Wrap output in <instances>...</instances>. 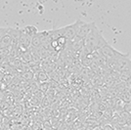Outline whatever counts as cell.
Masks as SVG:
<instances>
[{"instance_id":"cell-10","label":"cell","mask_w":131,"mask_h":130,"mask_svg":"<svg viewBox=\"0 0 131 130\" xmlns=\"http://www.w3.org/2000/svg\"><path fill=\"white\" fill-rule=\"evenodd\" d=\"M9 31V28H5V27H0V39L5 36L6 34Z\"/></svg>"},{"instance_id":"cell-2","label":"cell","mask_w":131,"mask_h":130,"mask_svg":"<svg viewBox=\"0 0 131 130\" xmlns=\"http://www.w3.org/2000/svg\"><path fill=\"white\" fill-rule=\"evenodd\" d=\"M79 25V20H77L71 25H68L59 28V33L62 37H64L68 42H71L74 38L77 37V27Z\"/></svg>"},{"instance_id":"cell-1","label":"cell","mask_w":131,"mask_h":130,"mask_svg":"<svg viewBox=\"0 0 131 130\" xmlns=\"http://www.w3.org/2000/svg\"><path fill=\"white\" fill-rule=\"evenodd\" d=\"M106 44H108V41L105 39L97 26H95L91 30V32L84 38V48L80 54L91 55L93 52L97 51Z\"/></svg>"},{"instance_id":"cell-11","label":"cell","mask_w":131,"mask_h":130,"mask_svg":"<svg viewBox=\"0 0 131 130\" xmlns=\"http://www.w3.org/2000/svg\"><path fill=\"white\" fill-rule=\"evenodd\" d=\"M129 71H130V73H131V68H130V69H129Z\"/></svg>"},{"instance_id":"cell-6","label":"cell","mask_w":131,"mask_h":130,"mask_svg":"<svg viewBox=\"0 0 131 130\" xmlns=\"http://www.w3.org/2000/svg\"><path fill=\"white\" fill-rule=\"evenodd\" d=\"M80 75H81L84 79L91 80L93 77L95 76V73H94L89 68H83L81 70V71H80Z\"/></svg>"},{"instance_id":"cell-4","label":"cell","mask_w":131,"mask_h":130,"mask_svg":"<svg viewBox=\"0 0 131 130\" xmlns=\"http://www.w3.org/2000/svg\"><path fill=\"white\" fill-rule=\"evenodd\" d=\"M96 26V24L94 22L86 23L83 22L81 20H79V25L77 27V38L78 39H84L87 36L89 33L91 32L93 27Z\"/></svg>"},{"instance_id":"cell-3","label":"cell","mask_w":131,"mask_h":130,"mask_svg":"<svg viewBox=\"0 0 131 130\" xmlns=\"http://www.w3.org/2000/svg\"><path fill=\"white\" fill-rule=\"evenodd\" d=\"M97 52H98L101 56H103L108 62L113 61V60H115V58H117L120 55V53H121L118 50H116L115 48H114L113 46H111L109 43L104 45L103 47H101L100 49H98Z\"/></svg>"},{"instance_id":"cell-9","label":"cell","mask_w":131,"mask_h":130,"mask_svg":"<svg viewBox=\"0 0 131 130\" xmlns=\"http://www.w3.org/2000/svg\"><path fill=\"white\" fill-rule=\"evenodd\" d=\"M118 79L121 82H126L131 79V73L129 71H124L118 72Z\"/></svg>"},{"instance_id":"cell-7","label":"cell","mask_w":131,"mask_h":130,"mask_svg":"<svg viewBox=\"0 0 131 130\" xmlns=\"http://www.w3.org/2000/svg\"><path fill=\"white\" fill-rule=\"evenodd\" d=\"M23 31L26 34H27L28 36H30V37L32 38L36 33L38 32V29L34 26H27V27H25L23 28Z\"/></svg>"},{"instance_id":"cell-5","label":"cell","mask_w":131,"mask_h":130,"mask_svg":"<svg viewBox=\"0 0 131 130\" xmlns=\"http://www.w3.org/2000/svg\"><path fill=\"white\" fill-rule=\"evenodd\" d=\"M48 38V30H42L38 31L32 38H31V44H30V48L37 49L41 47Z\"/></svg>"},{"instance_id":"cell-8","label":"cell","mask_w":131,"mask_h":130,"mask_svg":"<svg viewBox=\"0 0 131 130\" xmlns=\"http://www.w3.org/2000/svg\"><path fill=\"white\" fill-rule=\"evenodd\" d=\"M36 78H37V80L40 83H45V82H47L49 80V75H48V73L46 71H39L36 73Z\"/></svg>"}]
</instances>
